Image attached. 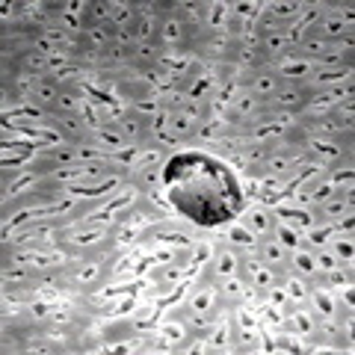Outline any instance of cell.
<instances>
[{
    "label": "cell",
    "mask_w": 355,
    "mask_h": 355,
    "mask_svg": "<svg viewBox=\"0 0 355 355\" xmlns=\"http://www.w3.org/2000/svg\"><path fill=\"white\" fill-rule=\"evenodd\" d=\"M282 83H284V80H282V77L275 74L272 69H263V71H254V74H252L249 92H252L254 98H261V101L266 104V101H270V98L282 89Z\"/></svg>",
    "instance_id": "7"
},
{
    "label": "cell",
    "mask_w": 355,
    "mask_h": 355,
    "mask_svg": "<svg viewBox=\"0 0 355 355\" xmlns=\"http://www.w3.org/2000/svg\"><path fill=\"white\" fill-rule=\"evenodd\" d=\"M347 214H352V190H335L326 202H320V216L326 222H338Z\"/></svg>",
    "instance_id": "6"
},
{
    "label": "cell",
    "mask_w": 355,
    "mask_h": 355,
    "mask_svg": "<svg viewBox=\"0 0 355 355\" xmlns=\"http://www.w3.org/2000/svg\"><path fill=\"white\" fill-rule=\"evenodd\" d=\"M57 95H60V86H57V80L53 77H36V86H33V101H36V107H42V110H53V104H57Z\"/></svg>",
    "instance_id": "10"
},
{
    "label": "cell",
    "mask_w": 355,
    "mask_h": 355,
    "mask_svg": "<svg viewBox=\"0 0 355 355\" xmlns=\"http://www.w3.org/2000/svg\"><path fill=\"white\" fill-rule=\"evenodd\" d=\"M139 151H142V146H130V142H128V146L110 151V154H107V163L113 166V169H119V172H130V166L137 163Z\"/></svg>",
    "instance_id": "18"
},
{
    "label": "cell",
    "mask_w": 355,
    "mask_h": 355,
    "mask_svg": "<svg viewBox=\"0 0 355 355\" xmlns=\"http://www.w3.org/2000/svg\"><path fill=\"white\" fill-rule=\"evenodd\" d=\"M216 254V243L214 240H205V243H193V263L202 266V263H210Z\"/></svg>",
    "instance_id": "26"
},
{
    "label": "cell",
    "mask_w": 355,
    "mask_h": 355,
    "mask_svg": "<svg viewBox=\"0 0 355 355\" xmlns=\"http://www.w3.org/2000/svg\"><path fill=\"white\" fill-rule=\"evenodd\" d=\"M48 119L53 121V128L65 130V137L74 142H86L92 137V128L86 125V119L80 113H48Z\"/></svg>",
    "instance_id": "3"
},
{
    "label": "cell",
    "mask_w": 355,
    "mask_h": 355,
    "mask_svg": "<svg viewBox=\"0 0 355 355\" xmlns=\"http://www.w3.org/2000/svg\"><path fill=\"white\" fill-rule=\"evenodd\" d=\"M326 275V284L331 287V291H343V287H352V270L347 266V270H343V263H338L335 270H329V272H323Z\"/></svg>",
    "instance_id": "24"
},
{
    "label": "cell",
    "mask_w": 355,
    "mask_h": 355,
    "mask_svg": "<svg viewBox=\"0 0 355 355\" xmlns=\"http://www.w3.org/2000/svg\"><path fill=\"white\" fill-rule=\"evenodd\" d=\"M231 323H234L237 329H261V314H258V308H252V305H237L234 311H231Z\"/></svg>",
    "instance_id": "22"
},
{
    "label": "cell",
    "mask_w": 355,
    "mask_h": 355,
    "mask_svg": "<svg viewBox=\"0 0 355 355\" xmlns=\"http://www.w3.org/2000/svg\"><path fill=\"white\" fill-rule=\"evenodd\" d=\"M33 270L30 266H21V263H15V266H6L3 270V284H33V275H30Z\"/></svg>",
    "instance_id": "25"
},
{
    "label": "cell",
    "mask_w": 355,
    "mask_h": 355,
    "mask_svg": "<svg viewBox=\"0 0 355 355\" xmlns=\"http://www.w3.org/2000/svg\"><path fill=\"white\" fill-rule=\"evenodd\" d=\"M240 225L249 228L258 240H270L275 231V216H272V210H266V207H252L249 214H243Z\"/></svg>",
    "instance_id": "4"
},
{
    "label": "cell",
    "mask_w": 355,
    "mask_h": 355,
    "mask_svg": "<svg viewBox=\"0 0 355 355\" xmlns=\"http://www.w3.org/2000/svg\"><path fill=\"white\" fill-rule=\"evenodd\" d=\"M287 36L284 33H270V36H263L261 39V57H263V62H275L282 57V53H287Z\"/></svg>",
    "instance_id": "19"
},
{
    "label": "cell",
    "mask_w": 355,
    "mask_h": 355,
    "mask_svg": "<svg viewBox=\"0 0 355 355\" xmlns=\"http://www.w3.org/2000/svg\"><path fill=\"white\" fill-rule=\"evenodd\" d=\"M258 258H261L266 266H272V270H284V266H287V249H284L275 237L261 240V246H258Z\"/></svg>",
    "instance_id": "14"
},
{
    "label": "cell",
    "mask_w": 355,
    "mask_h": 355,
    "mask_svg": "<svg viewBox=\"0 0 355 355\" xmlns=\"http://www.w3.org/2000/svg\"><path fill=\"white\" fill-rule=\"evenodd\" d=\"M65 275H69L71 284H77L80 291H89V287H95L98 282L104 279V254H95V258H83L71 272H65Z\"/></svg>",
    "instance_id": "1"
},
{
    "label": "cell",
    "mask_w": 355,
    "mask_h": 355,
    "mask_svg": "<svg viewBox=\"0 0 355 355\" xmlns=\"http://www.w3.org/2000/svg\"><path fill=\"white\" fill-rule=\"evenodd\" d=\"M92 142H98L107 154L110 151H116V148H121V146H128V139L119 133V128L116 125H98L95 130H92V137H89Z\"/></svg>",
    "instance_id": "16"
},
{
    "label": "cell",
    "mask_w": 355,
    "mask_h": 355,
    "mask_svg": "<svg viewBox=\"0 0 355 355\" xmlns=\"http://www.w3.org/2000/svg\"><path fill=\"white\" fill-rule=\"evenodd\" d=\"M98 160H107V151L98 142L92 139L77 142V163H98Z\"/></svg>",
    "instance_id": "23"
},
{
    "label": "cell",
    "mask_w": 355,
    "mask_h": 355,
    "mask_svg": "<svg viewBox=\"0 0 355 355\" xmlns=\"http://www.w3.org/2000/svg\"><path fill=\"white\" fill-rule=\"evenodd\" d=\"M219 287L210 282V279H205V282H198L196 287H193V293H190V299H187V308L193 311V314H214L216 311V305H219Z\"/></svg>",
    "instance_id": "2"
},
{
    "label": "cell",
    "mask_w": 355,
    "mask_h": 355,
    "mask_svg": "<svg viewBox=\"0 0 355 355\" xmlns=\"http://www.w3.org/2000/svg\"><path fill=\"white\" fill-rule=\"evenodd\" d=\"M160 48H184V21L181 15H166L157 30Z\"/></svg>",
    "instance_id": "8"
},
{
    "label": "cell",
    "mask_w": 355,
    "mask_h": 355,
    "mask_svg": "<svg viewBox=\"0 0 355 355\" xmlns=\"http://www.w3.org/2000/svg\"><path fill=\"white\" fill-rule=\"evenodd\" d=\"M166 130H169L175 139L187 142V139H193V137H196V130H198V121L187 116L184 110H172V113H169V125H166Z\"/></svg>",
    "instance_id": "13"
},
{
    "label": "cell",
    "mask_w": 355,
    "mask_h": 355,
    "mask_svg": "<svg viewBox=\"0 0 355 355\" xmlns=\"http://www.w3.org/2000/svg\"><path fill=\"white\" fill-rule=\"evenodd\" d=\"M287 263L293 266L296 275H302V279H311V275H317L314 270V249H287Z\"/></svg>",
    "instance_id": "15"
},
{
    "label": "cell",
    "mask_w": 355,
    "mask_h": 355,
    "mask_svg": "<svg viewBox=\"0 0 355 355\" xmlns=\"http://www.w3.org/2000/svg\"><path fill=\"white\" fill-rule=\"evenodd\" d=\"M243 291H246V279L243 275H225V279H219V296H225L228 302H240L243 299Z\"/></svg>",
    "instance_id": "21"
},
{
    "label": "cell",
    "mask_w": 355,
    "mask_h": 355,
    "mask_svg": "<svg viewBox=\"0 0 355 355\" xmlns=\"http://www.w3.org/2000/svg\"><path fill=\"white\" fill-rule=\"evenodd\" d=\"M335 266H338V258L329 249H314V270L317 272H329V270H335Z\"/></svg>",
    "instance_id": "27"
},
{
    "label": "cell",
    "mask_w": 355,
    "mask_h": 355,
    "mask_svg": "<svg viewBox=\"0 0 355 355\" xmlns=\"http://www.w3.org/2000/svg\"><path fill=\"white\" fill-rule=\"evenodd\" d=\"M110 24L116 30H125V27H133L137 24V9L128 0H121V3H110Z\"/></svg>",
    "instance_id": "20"
},
{
    "label": "cell",
    "mask_w": 355,
    "mask_h": 355,
    "mask_svg": "<svg viewBox=\"0 0 355 355\" xmlns=\"http://www.w3.org/2000/svg\"><path fill=\"white\" fill-rule=\"evenodd\" d=\"M284 326L291 331H296V335H302V338H314L317 335V314L308 305L287 308V323Z\"/></svg>",
    "instance_id": "5"
},
{
    "label": "cell",
    "mask_w": 355,
    "mask_h": 355,
    "mask_svg": "<svg viewBox=\"0 0 355 355\" xmlns=\"http://www.w3.org/2000/svg\"><path fill=\"white\" fill-rule=\"evenodd\" d=\"M240 270V252L237 249H216L214 261H210V272L216 275V279H225V275H234Z\"/></svg>",
    "instance_id": "9"
},
{
    "label": "cell",
    "mask_w": 355,
    "mask_h": 355,
    "mask_svg": "<svg viewBox=\"0 0 355 355\" xmlns=\"http://www.w3.org/2000/svg\"><path fill=\"white\" fill-rule=\"evenodd\" d=\"M225 246L240 249L243 254H249L252 249H258V246H261V240L254 237L249 228H243L240 222H237V225H228V228H225Z\"/></svg>",
    "instance_id": "12"
},
{
    "label": "cell",
    "mask_w": 355,
    "mask_h": 355,
    "mask_svg": "<svg viewBox=\"0 0 355 355\" xmlns=\"http://www.w3.org/2000/svg\"><path fill=\"white\" fill-rule=\"evenodd\" d=\"M157 335H163L166 340L175 347V352H178V347L190 338V329H187V323L184 320H172V317H166V320H160V331Z\"/></svg>",
    "instance_id": "17"
},
{
    "label": "cell",
    "mask_w": 355,
    "mask_h": 355,
    "mask_svg": "<svg viewBox=\"0 0 355 355\" xmlns=\"http://www.w3.org/2000/svg\"><path fill=\"white\" fill-rule=\"evenodd\" d=\"M282 287L287 291V296H291V308L296 305H308V293H311V284L308 279H302V275H296V272H287L282 275Z\"/></svg>",
    "instance_id": "11"
}]
</instances>
